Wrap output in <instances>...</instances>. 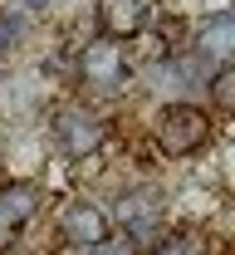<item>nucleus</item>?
<instances>
[{"instance_id": "7", "label": "nucleus", "mask_w": 235, "mask_h": 255, "mask_svg": "<svg viewBox=\"0 0 235 255\" xmlns=\"http://www.w3.org/2000/svg\"><path fill=\"white\" fill-rule=\"evenodd\" d=\"M44 108V84H39V74L34 69H5L0 74V113L10 118V123H30L34 113Z\"/></svg>"}, {"instance_id": "15", "label": "nucleus", "mask_w": 235, "mask_h": 255, "mask_svg": "<svg viewBox=\"0 0 235 255\" xmlns=\"http://www.w3.org/2000/svg\"><path fill=\"white\" fill-rule=\"evenodd\" d=\"M5 167H10V132H0V182H5Z\"/></svg>"}, {"instance_id": "1", "label": "nucleus", "mask_w": 235, "mask_h": 255, "mask_svg": "<svg viewBox=\"0 0 235 255\" xmlns=\"http://www.w3.org/2000/svg\"><path fill=\"white\" fill-rule=\"evenodd\" d=\"M206 137H211V113H206L201 103L171 98V103L157 108V118H152V142H157L162 157H191V152L206 147Z\"/></svg>"}, {"instance_id": "6", "label": "nucleus", "mask_w": 235, "mask_h": 255, "mask_svg": "<svg viewBox=\"0 0 235 255\" xmlns=\"http://www.w3.org/2000/svg\"><path fill=\"white\" fill-rule=\"evenodd\" d=\"M152 15H157V0H98V30L103 39H118V44L137 39L152 25Z\"/></svg>"}, {"instance_id": "14", "label": "nucleus", "mask_w": 235, "mask_h": 255, "mask_svg": "<svg viewBox=\"0 0 235 255\" xmlns=\"http://www.w3.org/2000/svg\"><path fill=\"white\" fill-rule=\"evenodd\" d=\"M10 246H20V236H15V231H10V226H5V221H0V255H5V251H10Z\"/></svg>"}, {"instance_id": "10", "label": "nucleus", "mask_w": 235, "mask_h": 255, "mask_svg": "<svg viewBox=\"0 0 235 255\" xmlns=\"http://www.w3.org/2000/svg\"><path fill=\"white\" fill-rule=\"evenodd\" d=\"M206 89H211V103H216L221 113H235V64H221Z\"/></svg>"}, {"instance_id": "8", "label": "nucleus", "mask_w": 235, "mask_h": 255, "mask_svg": "<svg viewBox=\"0 0 235 255\" xmlns=\"http://www.w3.org/2000/svg\"><path fill=\"white\" fill-rule=\"evenodd\" d=\"M196 54H201V59L235 64V15H221V20H211V25L196 34ZM221 64H216V69H221Z\"/></svg>"}, {"instance_id": "3", "label": "nucleus", "mask_w": 235, "mask_h": 255, "mask_svg": "<svg viewBox=\"0 0 235 255\" xmlns=\"http://www.w3.org/2000/svg\"><path fill=\"white\" fill-rule=\"evenodd\" d=\"M128 74H133V64H128V44H118V39H88L83 49H78V79L93 89V94H118V89H128Z\"/></svg>"}, {"instance_id": "11", "label": "nucleus", "mask_w": 235, "mask_h": 255, "mask_svg": "<svg viewBox=\"0 0 235 255\" xmlns=\"http://www.w3.org/2000/svg\"><path fill=\"white\" fill-rule=\"evenodd\" d=\"M176 201H181V206H176V211H181V216H216V211H221V201H216V191H206V187H186L181 191V196H176Z\"/></svg>"}, {"instance_id": "12", "label": "nucleus", "mask_w": 235, "mask_h": 255, "mask_svg": "<svg viewBox=\"0 0 235 255\" xmlns=\"http://www.w3.org/2000/svg\"><path fill=\"white\" fill-rule=\"evenodd\" d=\"M20 34H25V20H20V15H10V10H0V59H10V54H15Z\"/></svg>"}, {"instance_id": "17", "label": "nucleus", "mask_w": 235, "mask_h": 255, "mask_svg": "<svg viewBox=\"0 0 235 255\" xmlns=\"http://www.w3.org/2000/svg\"><path fill=\"white\" fill-rule=\"evenodd\" d=\"M226 172H231V187H235V147H231V157H226Z\"/></svg>"}, {"instance_id": "4", "label": "nucleus", "mask_w": 235, "mask_h": 255, "mask_svg": "<svg viewBox=\"0 0 235 255\" xmlns=\"http://www.w3.org/2000/svg\"><path fill=\"white\" fill-rule=\"evenodd\" d=\"M54 231H59V246H74V251H93L113 236V216L103 211L98 201L88 196H69L54 216Z\"/></svg>"}, {"instance_id": "16", "label": "nucleus", "mask_w": 235, "mask_h": 255, "mask_svg": "<svg viewBox=\"0 0 235 255\" xmlns=\"http://www.w3.org/2000/svg\"><path fill=\"white\" fill-rule=\"evenodd\" d=\"M49 255H88V251H74V246H54Z\"/></svg>"}, {"instance_id": "13", "label": "nucleus", "mask_w": 235, "mask_h": 255, "mask_svg": "<svg viewBox=\"0 0 235 255\" xmlns=\"http://www.w3.org/2000/svg\"><path fill=\"white\" fill-rule=\"evenodd\" d=\"M88 255H137V246L128 241V236H108L103 246H93Z\"/></svg>"}, {"instance_id": "2", "label": "nucleus", "mask_w": 235, "mask_h": 255, "mask_svg": "<svg viewBox=\"0 0 235 255\" xmlns=\"http://www.w3.org/2000/svg\"><path fill=\"white\" fill-rule=\"evenodd\" d=\"M49 137L59 142V152H64L69 162H88L93 152H98L103 142H108V128H103V118L93 113V108H83V103H59V108H49Z\"/></svg>"}, {"instance_id": "9", "label": "nucleus", "mask_w": 235, "mask_h": 255, "mask_svg": "<svg viewBox=\"0 0 235 255\" xmlns=\"http://www.w3.org/2000/svg\"><path fill=\"white\" fill-rule=\"evenodd\" d=\"M147 255H206V236L201 231H176V236H162Z\"/></svg>"}, {"instance_id": "5", "label": "nucleus", "mask_w": 235, "mask_h": 255, "mask_svg": "<svg viewBox=\"0 0 235 255\" xmlns=\"http://www.w3.org/2000/svg\"><path fill=\"white\" fill-rule=\"evenodd\" d=\"M44 187L34 182V177H5L0 182V221L10 226L15 236H25L34 221H39V211H44Z\"/></svg>"}]
</instances>
